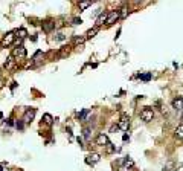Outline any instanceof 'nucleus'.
Instances as JSON below:
<instances>
[{
  "mask_svg": "<svg viewBox=\"0 0 183 171\" xmlns=\"http://www.w3.org/2000/svg\"><path fill=\"white\" fill-rule=\"evenodd\" d=\"M16 34H17L16 37H17V38H21V40H25V38L28 37V31H26V29H23V28L17 29V31H16Z\"/></svg>",
  "mask_w": 183,
  "mask_h": 171,
  "instance_id": "ddd939ff",
  "label": "nucleus"
},
{
  "mask_svg": "<svg viewBox=\"0 0 183 171\" xmlns=\"http://www.w3.org/2000/svg\"><path fill=\"white\" fill-rule=\"evenodd\" d=\"M54 28H55V21H52V20H47V21L43 23V29H44V32H51Z\"/></svg>",
  "mask_w": 183,
  "mask_h": 171,
  "instance_id": "9b49d317",
  "label": "nucleus"
},
{
  "mask_svg": "<svg viewBox=\"0 0 183 171\" xmlns=\"http://www.w3.org/2000/svg\"><path fill=\"white\" fill-rule=\"evenodd\" d=\"M16 63H17V61H16L14 58L9 57L6 60V63H5V69H6V70H12V69L16 67Z\"/></svg>",
  "mask_w": 183,
  "mask_h": 171,
  "instance_id": "9d476101",
  "label": "nucleus"
},
{
  "mask_svg": "<svg viewBox=\"0 0 183 171\" xmlns=\"http://www.w3.org/2000/svg\"><path fill=\"white\" fill-rule=\"evenodd\" d=\"M139 76H141L144 81H150V79H151V74H145V75H139Z\"/></svg>",
  "mask_w": 183,
  "mask_h": 171,
  "instance_id": "4be33fe9",
  "label": "nucleus"
},
{
  "mask_svg": "<svg viewBox=\"0 0 183 171\" xmlns=\"http://www.w3.org/2000/svg\"><path fill=\"white\" fill-rule=\"evenodd\" d=\"M90 133H92V130L89 127H86V128L83 130V134H84V137H86L87 141H90Z\"/></svg>",
  "mask_w": 183,
  "mask_h": 171,
  "instance_id": "a211bd4d",
  "label": "nucleus"
},
{
  "mask_svg": "<svg viewBox=\"0 0 183 171\" xmlns=\"http://www.w3.org/2000/svg\"><path fill=\"white\" fill-rule=\"evenodd\" d=\"M72 21H73V25H81V23H83V20L78 19V17H75V19L72 20Z\"/></svg>",
  "mask_w": 183,
  "mask_h": 171,
  "instance_id": "b1692460",
  "label": "nucleus"
},
{
  "mask_svg": "<svg viewBox=\"0 0 183 171\" xmlns=\"http://www.w3.org/2000/svg\"><path fill=\"white\" fill-rule=\"evenodd\" d=\"M84 40H86L84 37H76V38H75V43H76V44H83V43H84Z\"/></svg>",
  "mask_w": 183,
  "mask_h": 171,
  "instance_id": "412c9836",
  "label": "nucleus"
},
{
  "mask_svg": "<svg viewBox=\"0 0 183 171\" xmlns=\"http://www.w3.org/2000/svg\"><path fill=\"white\" fill-rule=\"evenodd\" d=\"M153 118H154V112H153V109H150V107H146V109H144V110L141 112V119L145 121V122L153 121Z\"/></svg>",
  "mask_w": 183,
  "mask_h": 171,
  "instance_id": "7ed1b4c3",
  "label": "nucleus"
},
{
  "mask_svg": "<svg viewBox=\"0 0 183 171\" xmlns=\"http://www.w3.org/2000/svg\"><path fill=\"white\" fill-rule=\"evenodd\" d=\"M26 49L23 47V46H18V47H14L12 49V52H11V57L14 58L16 61H20V60H25L26 58Z\"/></svg>",
  "mask_w": 183,
  "mask_h": 171,
  "instance_id": "f03ea898",
  "label": "nucleus"
},
{
  "mask_svg": "<svg viewBox=\"0 0 183 171\" xmlns=\"http://www.w3.org/2000/svg\"><path fill=\"white\" fill-rule=\"evenodd\" d=\"M21 43H23V40H21V38H17L16 37V41H14V46H21Z\"/></svg>",
  "mask_w": 183,
  "mask_h": 171,
  "instance_id": "5701e85b",
  "label": "nucleus"
},
{
  "mask_svg": "<svg viewBox=\"0 0 183 171\" xmlns=\"http://www.w3.org/2000/svg\"><path fill=\"white\" fill-rule=\"evenodd\" d=\"M16 127H17L18 130H23L25 128V122L23 121H18V122H16Z\"/></svg>",
  "mask_w": 183,
  "mask_h": 171,
  "instance_id": "aec40b11",
  "label": "nucleus"
},
{
  "mask_svg": "<svg viewBox=\"0 0 183 171\" xmlns=\"http://www.w3.org/2000/svg\"><path fill=\"white\" fill-rule=\"evenodd\" d=\"M56 40H60V41H61V40H64V35H63V34H58V37H56Z\"/></svg>",
  "mask_w": 183,
  "mask_h": 171,
  "instance_id": "393cba45",
  "label": "nucleus"
},
{
  "mask_svg": "<svg viewBox=\"0 0 183 171\" xmlns=\"http://www.w3.org/2000/svg\"><path fill=\"white\" fill-rule=\"evenodd\" d=\"M127 16H128V8L124 6V8L121 9V12H119V19H125Z\"/></svg>",
  "mask_w": 183,
  "mask_h": 171,
  "instance_id": "f3484780",
  "label": "nucleus"
},
{
  "mask_svg": "<svg viewBox=\"0 0 183 171\" xmlns=\"http://www.w3.org/2000/svg\"><path fill=\"white\" fill-rule=\"evenodd\" d=\"M118 19H119V11H113V12H110L109 16H107L105 23H107V25H113Z\"/></svg>",
  "mask_w": 183,
  "mask_h": 171,
  "instance_id": "0eeeda50",
  "label": "nucleus"
},
{
  "mask_svg": "<svg viewBox=\"0 0 183 171\" xmlns=\"http://www.w3.org/2000/svg\"><path fill=\"white\" fill-rule=\"evenodd\" d=\"M89 6H90V2H81V3H79V9H81V11L87 9Z\"/></svg>",
  "mask_w": 183,
  "mask_h": 171,
  "instance_id": "6ab92c4d",
  "label": "nucleus"
},
{
  "mask_svg": "<svg viewBox=\"0 0 183 171\" xmlns=\"http://www.w3.org/2000/svg\"><path fill=\"white\" fill-rule=\"evenodd\" d=\"M43 119H44V122H46L47 125H51V124L54 122V118H52V116H51L49 113H44V115H43Z\"/></svg>",
  "mask_w": 183,
  "mask_h": 171,
  "instance_id": "4468645a",
  "label": "nucleus"
},
{
  "mask_svg": "<svg viewBox=\"0 0 183 171\" xmlns=\"http://www.w3.org/2000/svg\"><path fill=\"white\" fill-rule=\"evenodd\" d=\"M107 12H101L99 14V17H98V20H96V26H101V25H104L105 23V20H107Z\"/></svg>",
  "mask_w": 183,
  "mask_h": 171,
  "instance_id": "f8f14e48",
  "label": "nucleus"
},
{
  "mask_svg": "<svg viewBox=\"0 0 183 171\" xmlns=\"http://www.w3.org/2000/svg\"><path fill=\"white\" fill-rule=\"evenodd\" d=\"M96 32H98V29H96V28H93V29H89V31L86 32V37H84V38H92V37H95V35H96Z\"/></svg>",
  "mask_w": 183,
  "mask_h": 171,
  "instance_id": "dca6fc26",
  "label": "nucleus"
},
{
  "mask_svg": "<svg viewBox=\"0 0 183 171\" xmlns=\"http://www.w3.org/2000/svg\"><path fill=\"white\" fill-rule=\"evenodd\" d=\"M109 137H107V134L104 133H99L98 134V137H96V145H101V147H104V145H109Z\"/></svg>",
  "mask_w": 183,
  "mask_h": 171,
  "instance_id": "39448f33",
  "label": "nucleus"
},
{
  "mask_svg": "<svg viewBox=\"0 0 183 171\" xmlns=\"http://www.w3.org/2000/svg\"><path fill=\"white\" fill-rule=\"evenodd\" d=\"M99 154L98 153H92V154H89V157L86 159V162L87 164H96V162H99Z\"/></svg>",
  "mask_w": 183,
  "mask_h": 171,
  "instance_id": "1a4fd4ad",
  "label": "nucleus"
},
{
  "mask_svg": "<svg viewBox=\"0 0 183 171\" xmlns=\"http://www.w3.org/2000/svg\"><path fill=\"white\" fill-rule=\"evenodd\" d=\"M176 137H177V139H183V124L177 127V130H176Z\"/></svg>",
  "mask_w": 183,
  "mask_h": 171,
  "instance_id": "2eb2a0df",
  "label": "nucleus"
},
{
  "mask_svg": "<svg viewBox=\"0 0 183 171\" xmlns=\"http://www.w3.org/2000/svg\"><path fill=\"white\" fill-rule=\"evenodd\" d=\"M14 41H16V31H11V32L5 34V37L2 38L0 46H2V47H8V46H12Z\"/></svg>",
  "mask_w": 183,
  "mask_h": 171,
  "instance_id": "f257e3e1",
  "label": "nucleus"
},
{
  "mask_svg": "<svg viewBox=\"0 0 183 171\" xmlns=\"http://www.w3.org/2000/svg\"><path fill=\"white\" fill-rule=\"evenodd\" d=\"M35 109H29V110H26V112H25V116H23V119H21V121H23V122H25V124H29V122H32V121H34V118H35Z\"/></svg>",
  "mask_w": 183,
  "mask_h": 171,
  "instance_id": "20e7f679",
  "label": "nucleus"
},
{
  "mask_svg": "<svg viewBox=\"0 0 183 171\" xmlns=\"http://www.w3.org/2000/svg\"><path fill=\"white\" fill-rule=\"evenodd\" d=\"M2 118H3V113H2V112H0V119H2Z\"/></svg>",
  "mask_w": 183,
  "mask_h": 171,
  "instance_id": "a878e982",
  "label": "nucleus"
},
{
  "mask_svg": "<svg viewBox=\"0 0 183 171\" xmlns=\"http://www.w3.org/2000/svg\"><path fill=\"white\" fill-rule=\"evenodd\" d=\"M172 109H176L177 112L183 110V99L182 98H176V99L172 101Z\"/></svg>",
  "mask_w": 183,
  "mask_h": 171,
  "instance_id": "6e6552de",
  "label": "nucleus"
},
{
  "mask_svg": "<svg viewBox=\"0 0 183 171\" xmlns=\"http://www.w3.org/2000/svg\"><path fill=\"white\" fill-rule=\"evenodd\" d=\"M128 127H130V121H128L127 116H122V119L119 121V124H118V128H121V130H124V132H127Z\"/></svg>",
  "mask_w": 183,
  "mask_h": 171,
  "instance_id": "423d86ee",
  "label": "nucleus"
}]
</instances>
